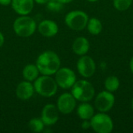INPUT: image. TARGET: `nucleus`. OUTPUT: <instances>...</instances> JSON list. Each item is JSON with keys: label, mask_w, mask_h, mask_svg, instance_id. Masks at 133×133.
<instances>
[{"label": "nucleus", "mask_w": 133, "mask_h": 133, "mask_svg": "<svg viewBox=\"0 0 133 133\" xmlns=\"http://www.w3.org/2000/svg\"><path fill=\"white\" fill-rule=\"evenodd\" d=\"M37 28L36 20L29 15L19 16L12 23L14 33L20 37H30L34 34Z\"/></svg>", "instance_id": "3"}, {"label": "nucleus", "mask_w": 133, "mask_h": 133, "mask_svg": "<svg viewBox=\"0 0 133 133\" xmlns=\"http://www.w3.org/2000/svg\"><path fill=\"white\" fill-rule=\"evenodd\" d=\"M81 127L83 129L87 130L89 129L91 127V124H90V120H83V122L81 124Z\"/></svg>", "instance_id": "23"}, {"label": "nucleus", "mask_w": 133, "mask_h": 133, "mask_svg": "<svg viewBox=\"0 0 133 133\" xmlns=\"http://www.w3.org/2000/svg\"><path fill=\"white\" fill-rule=\"evenodd\" d=\"M87 28L90 34L92 35H98L103 30V25L100 19L97 18L89 19L87 25Z\"/></svg>", "instance_id": "18"}, {"label": "nucleus", "mask_w": 133, "mask_h": 133, "mask_svg": "<svg viewBox=\"0 0 133 133\" xmlns=\"http://www.w3.org/2000/svg\"><path fill=\"white\" fill-rule=\"evenodd\" d=\"M34 93L35 90L34 83L24 79L21 81L16 88V96L21 101L30 100L34 96Z\"/></svg>", "instance_id": "13"}, {"label": "nucleus", "mask_w": 133, "mask_h": 133, "mask_svg": "<svg viewBox=\"0 0 133 133\" xmlns=\"http://www.w3.org/2000/svg\"><path fill=\"white\" fill-rule=\"evenodd\" d=\"M132 110H133V97H132Z\"/></svg>", "instance_id": "30"}, {"label": "nucleus", "mask_w": 133, "mask_h": 133, "mask_svg": "<svg viewBox=\"0 0 133 133\" xmlns=\"http://www.w3.org/2000/svg\"><path fill=\"white\" fill-rule=\"evenodd\" d=\"M87 1H89V2H97V1H98V0H87Z\"/></svg>", "instance_id": "29"}, {"label": "nucleus", "mask_w": 133, "mask_h": 133, "mask_svg": "<svg viewBox=\"0 0 133 133\" xmlns=\"http://www.w3.org/2000/svg\"><path fill=\"white\" fill-rule=\"evenodd\" d=\"M56 106L59 113L69 115L75 110L76 100L71 93H63L58 97Z\"/></svg>", "instance_id": "8"}, {"label": "nucleus", "mask_w": 133, "mask_h": 133, "mask_svg": "<svg viewBox=\"0 0 133 133\" xmlns=\"http://www.w3.org/2000/svg\"><path fill=\"white\" fill-rule=\"evenodd\" d=\"M12 0H0V5L3 6H7L11 5Z\"/></svg>", "instance_id": "24"}, {"label": "nucleus", "mask_w": 133, "mask_h": 133, "mask_svg": "<svg viewBox=\"0 0 133 133\" xmlns=\"http://www.w3.org/2000/svg\"><path fill=\"white\" fill-rule=\"evenodd\" d=\"M4 43H5V37L3 34L0 31V48L3 46Z\"/></svg>", "instance_id": "26"}, {"label": "nucleus", "mask_w": 133, "mask_h": 133, "mask_svg": "<svg viewBox=\"0 0 133 133\" xmlns=\"http://www.w3.org/2000/svg\"><path fill=\"white\" fill-rule=\"evenodd\" d=\"M89 20L88 15L81 10H72L65 16V23L71 30L79 31L87 27Z\"/></svg>", "instance_id": "5"}, {"label": "nucleus", "mask_w": 133, "mask_h": 133, "mask_svg": "<svg viewBox=\"0 0 133 133\" xmlns=\"http://www.w3.org/2000/svg\"><path fill=\"white\" fill-rule=\"evenodd\" d=\"M41 75L40 71L36 64L29 63L26 65L22 71V76L24 80L34 82Z\"/></svg>", "instance_id": "16"}, {"label": "nucleus", "mask_w": 133, "mask_h": 133, "mask_svg": "<svg viewBox=\"0 0 133 133\" xmlns=\"http://www.w3.org/2000/svg\"><path fill=\"white\" fill-rule=\"evenodd\" d=\"M76 68L80 76L84 78H90L95 73L96 64L90 56L84 55L77 61Z\"/></svg>", "instance_id": "9"}, {"label": "nucleus", "mask_w": 133, "mask_h": 133, "mask_svg": "<svg viewBox=\"0 0 133 133\" xmlns=\"http://www.w3.org/2000/svg\"><path fill=\"white\" fill-rule=\"evenodd\" d=\"M115 101V96L108 90L99 93L95 99V107L101 112H108L114 106Z\"/></svg>", "instance_id": "10"}, {"label": "nucleus", "mask_w": 133, "mask_h": 133, "mask_svg": "<svg viewBox=\"0 0 133 133\" xmlns=\"http://www.w3.org/2000/svg\"><path fill=\"white\" fill-rule=\"evenodd\" d=\"M33 83L35 93L45 98L54 97L58 88L53 76L40 75Z\"/></svg>", "instance_id": "2"}, {"label": "nucleus", "mask_w": 133, "mask_h": 133, "mask_svg": "<svg viewBox=\"0 0 133 133\" xmlns=\"http://www.w3.org/2000/svg\"><path fill=\"white\" fill-rule=\"evenodd\" d=\"M120 86V81L118 79V77L115 76H108L105 82H104V87L105 89L109 92H115Z\"/></svg>", "instance_id": "20"}, {"label": "nucleus", "mask_w": 133, "mask_h": 133, "mask_svg": "<svg viewBox=\"0 0 133 133\" xmlns=\"http://www.w3.org/2000/svg\"><path fill=\"white\" fill-rule=\"evenodd\" d=\"M54 76L58 87L63 90L71 89L76 81V73L68 67H60Z\"/></svg>", "instance_id": "6"}, {"label": "nucleus", "mask_w": 133, "mask_h": 133, "mask_svg": "<svg viewBox=\"0 0 133 133\" xmlns=\"http://www.w3.org/2000/svg\"><path fill=\"white\" fill-rule=\"evenodd\" d=\"M34 0H12L11 6L19 16L30 15L34 6Z\"/></svg>", "instance_id": "14"}, {"label": "nucleus", "mask_w": 133, "mask_h": 133, "mask_svg": "<svg viewBox=\"0 0 133 133\" xmlns=\"http://www.w3.org/2000/svg\"><path fill=\"white\" fill-rule=\"evenodd\" d=\"M39 34L44 37H53L58 33V26L52 19H43L41 21L37 28Z\"/></svg>", "instance_id": "12"}, {"label": "nucleus", "mask_w": 133, "mask_h": 133, "mask_svg": "<svg viewBox=\"0 0 133 133\" xmlns=\"http://www.w3.org/2000/svg\"><path fill=\"white\" fill-rule=\"evenodd\" d=\"M71 89V94L80 102H89L95 95L94 86L86 79L76 80Z\"/></svg>", "instance_id": "4"}, {"label": "nucleus", "mask_w": 133, "mask_h": 133, "mask_svg": "<svg viewBox=\"0 0 133 133\" xmlns=\"http://www.w3.org/2000/svg\"><path fill=\"white\" fill-rule=\"evenodd\" d=\"M76 113L80 119L90 120L94 115V109L90 104L87 102H83L78 106Z\"/></svg>", "instance_id": "17"}, {"label": "nucleus", "mask_w": 133, "mask_h": 133, "mask_svg": "<svg viewBox=\"0 0 133 133\" xmlns=\"http://www.w3.org/2000/svg\"><path fill=\"white\" fill-rule=\"evenodd\" d=\"M44 126L45 125L41 118H33L28 122V128L34 132L40 133L43 132Z\"/></svg>", "instance_id": "19"}, {"label": "nucleus", "mask_w": 133, "mask_h": 133, "mask_svg": "<svg viewBox=\"0 0 133 133\" xmlns=\"http://www.w3.org/2000/svg\"><path fill=\"white\" fill-rule=\"evenodd\" d=\"M91 128L97 133H110L113 130V122L111 117L104 112L94 115L90 119Z\"/></svg>", "instance_id": "7"}, {"label": "nucleus", "mask_w": 133, "mask_h": 133, "mask_svg": "<svg viewBox=\"0 0 133 133\" xmlns=\"http://www.w3.org/2000/svg\"><path fill=\"white\" fill-rule=\"evenodd\" d=\"M41 118L45 126L55 125L59 119V111L57 106L53 104H45L41 110Z\"/></svg>", "instance_id": "11"}, {"label": "nucleus", "mask_w": 133, "mask_h": 133, "mask_svg": "<svg viewBox=\"0 0 133 133\" xmlns=\"http://www.w3.org/2000/svg\"><path fill=\"white\" fill-rule=\"evenodd\" d=\"M35 64L41 75L54 76L61 67V59L56 52L47 50L37 56Z\"/></svg>", "instance_id": "1"}, {"label": "nucleus", "mask_w": 133, "mask_h": 133, "mask_svg": "<svg viewBox=\"0 0 133 133\" xmlns=\"http://www.w3.org/2000/svg\"><path fill=\"white\" fill-rule=\"evenodd\" d=\"M60 2H62L63 5H65V4H68V3H70V2H72L73 0H58Z\"/></svg>", "instance_id": "27"}, {"label": "nucleus", "mask_w": 133, "mask_h": 133, "mask_svg": "<svg viewBox=\"0 0 133 133\" xmlns=\"http://www.w3.org/2000/svg\"><path fill=\"white\" fill-rule=\"evenodd\" d=\"M63 4L62 2H60L58 0H50L47 4V9L53 12H60L62 8H63Z\"/></svg>", "instance_id": "22"}, {"label": "nucleus", "mask_w": 133, "mask_h": 133, "mask_svg": "<svg viewBox=\"0 0 133 133\" xmlns=\"http://www.w3.org/2000/svg\"><path fill=\"white\" fill-rule=\"evenodd\" d=\"M130 69L133 74V57L131 58V61H130Z\"/></svg>", "instance_id": "28"}, {"label": "nucleus", "mask_w": 133, "mask_h": 133, "mask_svg": "<svg viewBox=\"0 0 133 133\" xmlns=\"http://www.w3.org/2000/svg\"><path fill=\"white\" fill-rule=\"evenodd\" d=\"M72 51L79 56L87 55L90 50V42L84 37H79L76 38L72 45Z\"/></svg>", "instance_id": "15"}, {"label": "nucleus", "mask_w": 133, "mask_h": 133, "mask_svg": "<svg viewBox=\"0 0 133 133\" xmlns=\"http://www.w3.org/2000/svg\"><path fill=\"white\" fill-rule=\"evenodd\" d=\"M132 0H113L114 7L118 11H125L132 5Z\"/></svg>", "instance_id": "21"}, {"label": "nucleus", "mask_w": 133, "mask_h": 133, "mask_svg": "<svg viewBox=\"0 0 133 133\" xmlns=\"http://www.w3.org/2000/svg\"><path fill=\"white\" fill-rule=\"evenodd\" d=\"M35 3L38 5H46L50 0H34Z\"/></svg>", "instance_id": "25"}]
</instances>
